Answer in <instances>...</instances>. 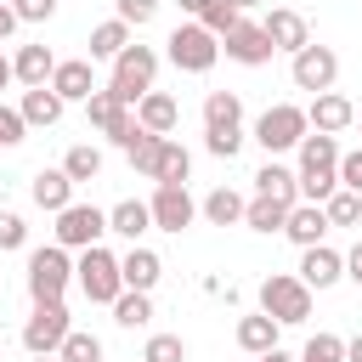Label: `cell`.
Masks as SVG:
<instances>
[{
  "label": "cell",
  "mask_w": 362,
  "mask_h": 362,
  "mask_svg": "<svg viewBox=\"0 0 362 362\" xmlns=\"http://www.w3.org/2000/svg\"><path fill=\"white\" fill-rule=\"evenodd\" d=\"M136 124H141V130H153V136H170V130L181 124L175 96H170V90H147V96L136 102Z\"/></svg>",
  "instance_id": "20"
},
{
  "label": "cell",
  "mask_w": 362,
  "mask_h": 362,
  "mask_svg": "<svg viewBox=\"0 0 362 362\" xmlns=\"http://www.w3.org/2000/svg\"><path fill=\"white\" fill-rule=\"evenodd\" d=\"M153 79H158V51L153 45H141V40H130L119 57H113V79H107V90L119 96V102H141L147 90H153Z\"/></svg>",
  "instance_id": "3"
},
{
  "label": "cell",
  "mask_w": 362,
  "mask_h": 362,
  "mask_svg": "<svg viewBox=\"0 0 362 362\" xmlns=\"http://www.w3.org/2000/svg\"><path fill=\"white\" fill-rule=\"evenodd\" d=\"M305 136H311V119H305V107H294V102H272V107L255 119V141L266 147V158L294 153Z\"/></svg>",
  "instance_id": "4"
},
{
  "label": "cell",
  "mask_w": 362,
  "mask_h": 362,
  "mask_svg": "<svg viewBox=\"0 0 362 362\" xmlns=\"http://www.w3.org/2000/svg\"><path fill=\"white\" fill-rule=\"evenodd\" d=\"M124 45H130V23L124 17H107V23L90 28V62H113Z\"/></svg>",
  "instance_id": "29"
},
{
  "label": "cell",
  "mask_w": 362,
  "mask_h": 362,
  "mask_svg": "<svg viewBox=\"0 0 362 362\" xmlns=\"http://www.w3.org/2000/svg\"><path fill=\"white\" fill-rule=\"evenodd\" d=\"M74 283H79V294H85L90 305H113V300L124 294V272H119V255H107L102 243L79 249V260H74Z\"/></svg>",
  "instance_id": "2"
},
{
  "label": "cell",
  "mask_w": 362,
  "mask_h": 362,
  "mask_svg": "<svg viewBox=\"0 0 362 362\" xmlns=\"http://www.w3.org/2000/svg\"><path fill=\"white\" fill-rule=\"evenodd\" d=\"M158 147H164V136H153V130H141V136H136V141L124 147V153H130V170L153 181V170H158Z\"/></svg>",
  "instance_id": "35"
},
{
  "label": "cell",
  "mask_w": 362,
  "mask_h": 362,
  "mask_svg": "<svg viewBox=\"0 0 362 362\" xmlns=\"http://www.w3.org/2000/svg\"><path fill=\"white\" fill-rule=\"evenodd\" d=\"M322 209H328V226H362V192H351V187L328 192Z\"/></svg>",
  "instance_id": "34"
},
{
  "label": "cell",
  "mask_w": 362,
  "mask_h": 362,
  "mask_svg": "<svg viewBox=\"0 0 362 362\" xmlns=\"http://www.w3.org/2000/svg\"><path fill=\"white\" fill-rule=\"evenodd\" d=\"M23 243H28V221L0 209V249H23Z\"/></svg>",
  "instance_id": "42"
},
{
  "label": "cell",
  "mask_w": 362,
  "mask_h": 362,
  "mask_svg": "<svg viewBox=\"0 0 362 362\" xmlns=\"http://www.w3.org/2000/svg\"><path fill=\"white\" fill-rule=\"evenodd\" d=\"M11 74H17V85L28 90V85H51V74H57V57H51V45H17V57H11Z\"/></svg>",
  "instance_id": "23"
},
{
  "label": "cell",
  "mask_w": 362,
  "mask_h": 362,
  "mask_svg": "<svg viewBox=\"0 0 362 362\" xmlns=\"http://www.w3.org/2000/svg\"><path fill=\"white\" fill-rule=\"evenodd\" d=\"M17 107H23V119H28V130H51V124L62 119V107H68V102H62V96L51 90V85H28Z\"/></svg>",
  "instance_id": "24"
},
{
  "label": "cell",
  "mask_w": 362,
  "mask_h": 362,
  "mask_svg": "<svg viewBox=\"0 0 362 362\" xmlns=\"http://www.w3.org/2000/svg\"><path fill=\"white\" fill-rule=\"evenodd\" d=\"M68 334H74L68 305H62V300H34V311H28V322H23V351H28V356H57Z\"/></svg>",
  "instance_id": "7"
},
{
  "label": "cell",
  "mask_w": 362,
  "mask_h": 362,
  "mask_svg": "<svg viewBox=\"0 0 362 362\" xmlns=\"http://www.w3.org/2000/svg\"><path fill=\"white\" fill-rule=\"evenodd\" d=\"M345 362H362V334H356V339H345Z\"/></svg>",
  "instance_id": "47"
},
{
  "label": "cell",
  "mask_w": 362,
  "mask_h": 362,
  "mask_svg": "<svg viewBox=\"0 0 362 362\" xmlns=\"http://www.w3.org/2000/svg\"><path fill=\"white\" fill-rule=\"evenodd\" d=\"M300 198H311V204H322L328 192H339V141L334 136H322V130H311L300 147Z\"/></svg>",
  "instance_id": "1"
},
{
  "label": "cell",
  "mask_w": 362,
  "mask_h": 362,
  "mask_svg": "<svg viewBox=\"0 0 362 362\" xmlns=\"http://www.w3.org/2000/svg\"><path fill=\"white\" fill-rule=\"evenodd\" d=\"M187 175H192V153H187L181 141L164 136V147H158V170H153V187H187Z\"/></svg>",
  "instance_id": "28"
},
{
  "label": "cell",
  "mask_w": 362,
  "mask_h": 362,
  "mask_svg": "<svg viewBox=\"0 0 362 362\" xmlns=\"http://www.w3.org/2000/svg\"><path fill=\"white\" fill-rule=\"evenodd\" d=\"M141 362H187V339L181 334H153L147 351H141Z\"/></svg>",
  "instance_id": "39"
},
{
  "label": "cell",
  "mask_w": 362,
  "mask_h": 362,
  "mask_svg": "<svg viewBox=\"0 0 362 362\" xmlns=\"http://www.w3.org/2000/svg\"><path fill=\"white\" fill-rule=\"evenodd\" d=\"M34 362H62V356H34Z\"/></svg>",
  "instance_id": "52"
},
{
  "label": "cell",
  "mask_w": 362,
  "mask_h": 362,
  "mask_svg": "<svg viewBox=\"0 0 362 362\" xmlns=\"http://www.w3.org/2000/svg\"><path fill=\"white\" fill-rule=\"evenodd\" d=\"M62 362H102V339L96 334H85V328H74L68 339H62V351H57Z\"/></svg>",
  "instance_id": "37"
},
{
  "label": "cell",
  "mask_w": 362,
  "mask_h": 362,
  "mask_svg": "<svg viewBox=\"0 0 362 362\" xmlns=\"http://www.w3.org/2000/svg\"><path fill=\"white\" fill-rule=\"evenodd\" d=\"M345 277H351V283H356V288H362V243H356V249H351V255H345Z\"/></svg>",
  "instance_id": "46"
},
{
  "label": "cell",
  "mask_w": 362,
  "mask_h": 362,
  "mask_svg": "<svg viewBox=\"0 0 362 362\" xmlns=\"http://www.w3.org/2000/svg\"><path fill=\"white\" fill-rule=\"evenodd\" d=\"M147 209H153V226H158V232H175V238L198 221V204H192V192H187V187H153Z\"/></svg>",
  "instance_id": "12"
},
{
  "label": "cell",
  "mask_w": 362,
  "mask_h": 362,
  "mask_svg": "<svg viewBox=\"0 0 362 362\" xmlns=\"http://www.w3.org/2000/svg\"><path fill=\"white\" fill-rule=\"evenodd\" d=\"M164 45H170V62H175L181 74H209V68L221 62V34H209L198 17H192V23H175Z\"/></svg>",
  "instance_id": "5"
},
{
  "label": "cell",
  "mask_w": 362,
  "mask_h": 362,
  "mask_svg": "<svg viewBox=\"0 0 362 362\" xmlns=\"http://www.w3.org/2000/svg\"><path fill=\"white\" fill-rule=\"evenodd\" d=\"M51 90H57L62 102H85V96L96 90L90 57H68V62H57V74H51Z\"/></svg>",
  "instance_id": "19"
},
{
  "label": "cell",
  "mask_w": 362,
  "mask_h": 362,
  "mask_svg": "<svg viewBox=\"0 0 362 362\" xmlns=\"http://www.w3.org/2000/svg\"><path fill=\"white\" fill-rule=\"evenodd\" d=\"M260 28H266V34H272V45H277V51H288V57L311 45V23H305V17L294 11V6H272Z\"/></svg>",
  "instance_id": "15"
},
{
  "label": "cell",
  "mask_w": 362,
  "mask_h": 362,
  "mask_svg": "<svg viewBox=\"0 0 362 362\" xmlns=\"http://www.w3.org/2000/svg\"><path fill=\"white\" fill-rule=\"evenodd\" d=\"M23 283H28V300H62L68 283H74V260H68V249H62V243L28 249V272H23Z\"/></svg>",
  "instance_id": "6"
},
{
  "label": "cell",
  "mask_w": 362,
  "mask_h": 362,
  "mask_svg": "<svg viewBox=\"0 0 362 362\" xmlns=\"http://www.w3.org/2000/svg\"><path fill=\"white\" fill-rule=\"evenodd\" d=\"M232 6H238V11L249 17V11H255V6H266V0H232Z\"/></svg>",
  "instance_id": "51"
},
{
  "label": "cell",
  "mask_w": 362,
  "mask_h": 362,
  "mask_svg": "<svg viewBox=\"0 0 362 362\" xmlns=\"http://www.w3.org/2000/svg\"><path fill=\"white\" fill-rule=\"evenodd\" d=\"M305 119H311V130L339 136V130H351V124H356V102H351V96H339V90H322V96H311Z\"/></svg>",
  "instance_id": "16"
},
{
  "label": "cell",
  "mask_w": 362,
  "mask_h": 362,
  "mask_svg": "<svg viewBox=\"0 0 362 362\" xmlns=\"http://www.w3.org/2000/svg\"><path fill=\"white\" fill-rule=\"evenodd\" d=\"M11 79H17V74H11V57H0V90H6Z\"/></svg>",
  "instance_id": "50"
},
{
  "label": "cell",
  "mask_w": 362,
  "mask_h": 362,
  "mask_svg": "<svg viewBox=\"0 0 362 362\" xmlns=\"http://www.w3.org/2000/svg\"><path fill=\"white\" fill-rule=\"evenodd\" d=\"M28 198H34L40 209H51V215H57V209H68V204H74V175H68L62 164H57V170H40V175L28 181Z\"/></svg>",
  "instance_id": "21"
},
{
  "label": "cell",
  "mask_w": 362,
  "mask_h": 362,
  "mask_svg": "<svg viewBox=\"0 0 362 362\" xmlns=\"http://www.w3.org/2000/svg\"><path fill=\"white\" fill-rule=\"evenodd\" d=\"M260 311H272L283 328H294L311 317V288L294 272H272V277H260Z\"/></svg>",
  "instance_id": "9"
},
{
  "label": "cell",
  "mask_w": 362,
  "mask_h": 362,
  "mask_svg": "<svg viewBox=\"0 0 362 362\" xmlns=\"http://www.w3.org/2000/svg\"><path fill=\"white\" fill-rule=\"evenodd\" d=\"M356 130H362V113H356Z\"/></svg>",
  "instance_id": "53"
},
{
  "label": "cell",
  "mask_w": 362,
  "mask_h": 362,
  "mask_svg": "<svg viewBox=\"0 0 362 362\" xmlns=\"http://www.w3.org/2000/svg\"><path fill=\"white\" fill-rule=\"evenodd\" d=\"M277 334H283V322H277L272 311H249V317H238V345H243L249 356L277 351Z\"/></svg>",
  "instance_id": "22"
},
{
  "label": "cell",
  "mask_w": 362,
  "mask_h": 362,
  "mask_svg": "<svg viewBox=\"0 0 362 362\" xmlns=\"http://www.w3.org/2000/svg\"><path fill=\"white\" fill-rule=\"evenodd\" d=\"M255 362H294V356H288V351L277 345V351H266V356H255Z\"/></svg>",
  "instance_id": "49"
},
{
  "label": "cell",
  "mask_w": 362,
  "mask_h": 362,
  "mask_svg": "<svg viewBox=\"0 0 362 362\" xmlns=\"http://www.w3.org/2000/svg\"><path fill=\"white\" fill-rule=\"evenodd\" d=\"M288 209H294V204H277V198L255 192V198H249V209H243V226H249V232H266V238H272V232H283Z\"/></svg>",
  "instance_id": "30"
},
{
  "label": "cell",
  "mask_w": 362,
  "mask_h": 362,
  "mask_svg": "<svg viewBox=\"0 0 362 362\" xmlns=\"http://www.w3.org/2000/svg\"><path fill=\"white\" fill-rule=\"evenodd\" d=\"M243 209H249V198H238L232 187H215V192L204 198V221H209V226H238Z\"/></svg>",
  "instance_id": "31"
},
{
  "label": "cell",
  "mask_w": 362,
  "mask_h": 362,
  "mask_svg": "<svg viewBox=\"0 0 362 362\" xmlns=\"http://www.w3.org/2000/svg\"><path fill=\"white\" fill-rule=\"evenodd\" d=\"M339 187H351V192H362V147H351V153H339Z\"/></svg>",
  "instance_id": "45"
},
{
  "label": "cell",
  "mask_w": 362,
  "mask_h": 362,
  "mask_svg": "<svg viewBox=\"0 0 362 362\" xmlns=\"http://www.w3.org/2000/svg\"><path fill=\"white\" fill-rule=\"evenodd\" d=\"M288 79H294V90H311V96L334 90V79H339V57H334V45H317V40H311L305 51H294Z\"/></svg>",
  "instance_id": "10"
},
{
  "label": "cell",
  "mask_w": 362,
  "mask_h": 362,
  "mask_svg": "<svg viewBox=\"0 0 362 362\" xmlns=\"http://www.w3.org/2000/svg\"><path fill=\"white\" fill-rule=\"evenodd\" d=\"M85 119H90V124H96V130H102L113 147H130V141L141 136V124H136V107H130V102H119L107 85H96V90L85 96Z\"/></svg>",
  "instance_id": "8"
},
{
  "label": "cell",
  "mask_w": 362,
  "mask_h": 362,
  "mask_svg": "<svg viewBox=\"0 0 362 362\" xmlns=\"http://www.w3.org/2000/svg\"><path fill=\"white\" fill-rule=\"evenodd\" d=\"M107 232H119L124 243H141V232H153V209L141 198H119L107 209Z\"/></svg>",
  "instance_id": "25"
},
{
  "label": "cell",
  "mask_w": 362,
  "mask_h": 362,
  "mask_svg": "<svg viewBox=\"0 0 362 362\" xmlns=\"http://www.w3.org/2000/svg\"><path fill=\"white\" fill-rule=\"evenodd\" d=\"M300 362H345V339L339 334H311L305 351H300Z\"/></svg>",
  "instance_id": "38"
},
{
  "label": "cell",
  "mask_w": 362,
  "mask_h": 362,
  "mask_svg": "<svg viewBox=\"0 0 362 362\" xmlns=\"http://www.w3.org/2000/svg\"><path fill=\"white\" fill-rule=\"evenodd\" d=\"M62 170L74 175V187H79V181H96V175H102V147H90V141L68 147V153H62Z\"/></svg>",
  "instance_id": "33"
},
{
  "label": "cell",
  "mask_w": 362,
  "mask_h": 362,
  "mask_svg": "<svg viewBox=\"0 0 362 362\" xmlns=\"http://www.w3.org/2000/svg\"><path fill=\"white\" fill-rule=\"evenodd\" d=\"M119 6V17L130 23V28H141V23H153V11H158V0H113Z\"/></svg>",
  "instance_id": "43"
},
{
  "label": "cell",
  "mask_w": 362,
  "mask_h": 362,
  "mask_svg": "<svg viewBox=\"0 0 362 362\" xmlns=\"http://www.w3.org/2000/svg\"><path fill=\"white\" fill-rule=\"evenodd\" d=\"M204 130H243V96L238 90H209L204 96Z\"/></svg>",
  "instance_id": "26"
},
{
  "label": "cell",
  "mask_w": 362,
  "mask_h": 362,
  "mask_svg": "<svg viewBox=\"0 0 362 362\" xmlns=\"http://www.w3.org/2000/svg\"><path fill=\"white\" fill-rule=\"evenodd\" d=\"M113 322H119V328H147V322H153V300H147L141 288H124V294L113 300Z\"/></svg>",
  "instance_id": "32"
},
{
  "label": "cell",
  "mask_w": 362,
  "mask_h": 362,
  "mask_svg": "<svg viewBox=\"0 0 362 362\" xmlns=\"http://www.w3.org/2000/svg\"><path fill=\"white\" fill-rule=\"evenodd\" d=\"M221 51H226L232 62H243V68H266L277 45H272V34H266L260 23H249V17H243V23H238V28L221 40Z\"/></svg>",
  "instance_id": "13"
},
{
  "label": "cell",
  "mask_w": 362,
  "mask_h": 362,
  "mask_svg": "<svg viewBox=\"0 0 362 362\" xmlns=\"http://www.w3.org/2000/svg\"><path fill=\"white\" fill-rule=\"evenodd\" d=\"M175 6H181L187 17H204V6H209V0H175Z\"/></svg>",
  "instance_id": "48"
},
{
  "label": "cell",
  "mask_w": 362,
  "mask_h": 362,
  "mask_svg": "<svg viewBox=\"0 0 362 362\" xmlns=\"http://www.w3.org/2000/svg\"><path fill=\"white\" fill-rule=\"evenodd\" d=\"M339 277H345V255H339V249H328V243H311V249H300V283H305L311 294L334 288Z\"/></svg>",
  "instance_id": "14"
},
{
  "label": "cell",
  "mask_w": 362,
  "mask_h": 362,
  "mask_svg": "<svg viewBox=\"0 0 362 362\" xmlns=\"http://www.w3.org/2000/svg\"><path fill=\"white\" fill-rule=\"evenodd\" d=\"M57 243L62 249H90V243H102L107 238V209H96V204H68V209H57Z\"/></svg>",
  "instance_id": "11"
},
{
  "label": "cell",
  "mask_w": 362,
  "mask_h": 362,
  "mask_svg": "<svg viewBox=\"0 0 362 362\" xmlns=\"http://www.w3.org/2000/svg\"><path fill=\"white\" fill-rule=\"evenodd\" d=\"M119 272H124V288L153 294V288H158V277H164V260H158L147 243H130V249L119 255Z\"/></svg>",
  "instance_id": "18"
},
{
  "label": "cell",
  "mask_w": 362,
  "mask_h": 362,
  "mask_svg": "<svg viewBox=\"0 0 362 362\" xmlns=\"http://www.w3.org/2000/svg\"><path fill=\"white\" fill-rule=\"evenodd\" d=\"M198 23H204V28H209V34H221V40H226V34H232V28H238V23H243V11H238V6H232V0H209V6H204V17H198Z\"/></svg>",
  "instance_id": "36"
},
{
  "label": "cell",
  "mask_w": 362,
  "mask_h": 362,
  "mask_svg": "<svg viewBox=\"0 0 362 362\" xmlns=\"http://www.w3.org/2000/svg\"><path fill=\"white\" fill-rule=\"evenodd\" d=\"M23 136H28V119H23V107L0 102V147H17Z\"/></svg>",
  "instance_id": "40"
},
{
  "label": "cell",
  "mask_w": 362,
  "mask_h": 362,
  "mask_svg": "<svg viewBox=\"0 0 362 362\" xmlns=\"http://www.w3.org/2000/svg\"><path fill=\"white\" fill-rule=\"evenodd\" d=\"M204 147H209L215 158H238V147H243V130H204Z\"/></svg>",
  "instance_id": "41"
},
{
  "label": "cell",
  "mask_w": 362,
  "mask_h": 362,
  "mask_svg": "<svg viewBox=\"0 0 362 362\" xmlns=\"http://www.w3.org/2000/svg\"><path fill=\"white\" fill-rule=\"evenodd\" d=\"M283 238H288V243H300V249L322 243V238H328V209H322V204H311V198H300V204L288 209V221H283Z\"/></svg>",
  "instance_id": "17"
},
{
  "label": "cell",
  "mask_w": 362,
  "mask_h": 362,
  "mask_svg": "<svg viewBox=\"0 0 362 362\" xmlns=\"http://www.w3.org/2000/svg\"><path fill=\"white\" fill-rule=\"evenodd\" d=\"M11 11H17L23 23H51V17H57V0H11Z\"/></svg>",
  "instance_id": "44"
},
{
  "label": "cell",
  "mask_w": 362,
  "mask_h": 362,
  "mask_svg": "<svg viewBox=\"0 0 362 362\" xmlns=\"http://www.w3.org/2000/svg\"><path fill=\"white\" fill-rule=\"evenodd\" d=\"M255 192H266V198H277V204H300V175H294L288 164L266 158L260 175H255Z\"/></svg>",
  "instance_id": "27"
}]
</instances>
